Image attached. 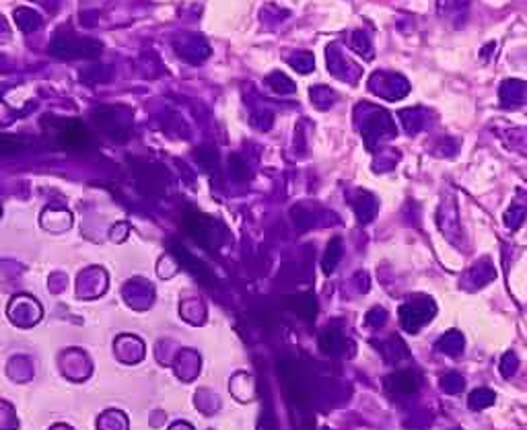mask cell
I'll list each match as a JSON object with an SVG mask.
<instances>
[{
  "label": "cell",
  "mask_w": 527,
  "mask_h": 430,
  "mask_svg": "<svg viewBox=\"0 0 527 430\" xmlns=\"http://www.w3.org/2000/svg\"><path fill=\"white\" fill-rule=\"evenodd\" d=\"M398 161H400V153H398V151H394V149H383V151L377 153V157H375V161H373V169H375L377 173H381V171H391V169L398 165Z\"/></svg>",
  "instance_id": "484cf974"
},
{
  "label": "cell",
  "mask_w": 527,
  "mask_h": 430,
  "mask_svg": "<svg viewBox=\"0 0 527 430\" xmlns=\"http://www.w3.org/2000/svg\"><path fill=\"white\" fill-rule=\"evenodd\" d=\"M21 151H25V140H23V138L0 132V155H2V157L17 155V153H21Z\"/></svg>",
  "instance_id": "f1b7e54d"
},
{
  "label": "cell",
  "mask_w": 527,
  "mask_h": 430,
  "mask_svg": "<svg viewBox=\"0 0 527 430\" xmlns=\"http://www.w3.org/2000/svg\"><path fill=\"white\" fill-rule=\"evenodd\" d=\"M317 346L323 354H330V356H336L340 354L344 348H346V336L342 330H336V327H327L319 334L317 338Z\"/></svg>",
  "instance_id": "4fadbf2b"
},
{
  "label": "cell",
  "mask_w": 527,
  "mask_h": 430,
  "mask_svg": "<svg viewBox=\"0 0 527 430\" xmlns=\"http://www.w3.org/2000/svg\"><path fill=\"white\" fill-rule=\"evenodd\" d=\"M167 171L161 165H140L136 169V186L142 194L147 196H161L167 186Z\"/></svg>",
  "instance_id": "ba28073f"
},
{
  "label": "cell",
  "mask_w": 527,
  "mask_h": 430,
  "mask_svg": "<svg viewBox=\"0 0 527 430\" xmlns=\"http://www.w3.org/2000/svg\"><path fill=\"white\" fill-rule=\"evenodd\" d=\"M470 8V0H437V12L449 21H464Z\"/></svg>",
  "instance_id": "e0dca14e"
},
{
  "label": "cell",
  "mask_w": 527,
  "mask_h": 430,
  "mask_svg": "<svg viewBox=\"0 0 527 430\" xmlns=\"http://www.w3.org/2000/svg\"><path fill=\"white\" fill-rule=\"evenodd\" d=\"M499 97H501V105L507 107V109H515V107H519V105H526L527 83L517 80V78H509V80L501 83Z\"/></svg>",
  "instance_id": "7c38bea8"
},
{
  "label": "cell",
  "mask_w": 527,
  "mask_h": 430,
  "mask_svg": "<svg viewBox=\"0 0 527 430\" xmlns=\"http://www.w3.org/2000/svg\"><path fill=\"white\" fill-rule=\"evenodd\" d=\"M354 213L358 216L361 222H371L377 215V200L373 194L365 192V190H356L354 192V200H350Z\"/></svg>",
  "instance_id": "5bb4252c"
},
{
  "label": "cell",
  "mask_w": 527,
  "mask_h": 430,
  "mask_svg": "<svg viewBox=\"0 0 527 430\" xmlns=\"http://www.w3.org/2000/svg\"><path fill=\"white\" fill-rule=\"evenodd\" d=\"M95 122L101 126V130L111 136L114 140H126L128 138V126L116 116V109L111 107H101L95 111Z\"/></svg>",
  "instance_id": "9c48e42d"
},
{
  "label": "cell",
  "mask_w": 527,
  "mask_h": 430,
  "mask_svg": "<svg viewBox=\"0 0 527 430\" xmlns=\"http://www.w3.org/2000/svg\"><path fill=\"white\" fill-rule=\"evenodd\" d=\"M14 23L19 25V29L29 33V31H35V29L41 27V17L31 8H17L14 10Z\"/></svg>",
  "instance_id": "cb8c5ba5"
},
{
  "label": "cell",
  "mask_w": 527,
  "mask_h": 430,
  "mask_svg": "<svg viewBox=\"0 0 527 430\" xmlns=\"http://www.w3.org/2000/svg\"><path fill=\"white\" fill-rule=\"evenodd\" d=\"M369 91L385 101H400L410 93V83L398 72L377 70L369 76Z\"/></svg>",
  "instance_id": "277c9868"
},
{
  "label": "cell",
  "mask_w": 527,
  "mask_h": 430,
  "mask_svg": "<svg viewBox=\"0 0 527 430\" xmlns=\"http://www.w3.org/2000/svg\"><path fill=\"white\" fill-rule=\"evenodd\" d=\"M43 128L47 136L56 140L58 147L62 149H72V151H85L91 147V134L89 130L76 122V120H64L56 116H45L43 118Z\"/></svg>",
  "instance_id": "3957f363"
},
{
  "label": "cell",
  "mask_w": 527,
  "mask_h": 430,
  "mask_svg": "<svg viewBox=\"0 0 527 430\" xmlns=\"http://www.w3.org/2000/svg\"><path fill=\"white\" fill-rule=\"evenodd\" d=\"M342 253H344V245H342V239L340 237H334L327 247H325V253H323V259H321V270L325 274H332L336 270V266L340 264L342 259Z\"/></svg>",
  "instance_id": "d6986e66"
},
{
  "label": "cell",
  "mask_w": 527,
  "mask_h": 430,
  "mask_svg": "<svg viewBox=\"0 0 527 430\" xmlns=\"http://www.w3.org/2000/svg\"><path fill=\"white\" fill-rule=\"evenodd\" d=\"M184 226L202 247H215L219 243V230H217L219 224H217V220H213L208 216L188 213L184 218Z\"/></svg>",
  "instance_id": "52a82bcc"
},
{
  "label": "cell",
  "mask_w": 527,
  "mask_h": 430,
  "mask_svg": "<svg viewBox=\"0 0 527 430\" xmlns=\"http://www.w3.org/2000/svg\"><path fill=\"white\" fill-rule=\"evenodd\" d=\"M354 124L358 126L369 153H377V147L383 140H391L398 134L391 116L385 109H381L379 105L361 103L354 109Z\"/></svg>",
  "instance_id": "6da1fadb"
},
{
  "label": "cell",
  "mask_w": 527,
  "mask_h": 430,
  "mask_svg": "<svg viewBox=\"0 0 527 430\" xmlns=\"http://www.w3.org/2000/svg\"><path fill=\"white\" fill-rule=\"evenodd\" d=\"M437 313L433 299L429 297H414L412 301L400 307V323L406 332L416 334L422 325H427Z\"/></svg>",
  "instance_id": "5b68a950"
},
{
  "label": "cell",
  "mask_w": 527,
  "mask_h": 430,
  "mask_svg": "<svg viewBox=\"0 0 527 430\" xmlns=\"http://www.w3.org/2000/svg\"><path fill=\"white\" fill-rule=\"evenodd\" d=\"M493 50H495V41H491L488 45H484V47H482V52H480V58H482V60H491V56H493Z\"/></svg>",
  "instance_id": "8d00e7d4"
},
{
  "label": "cell",
  "mask_w": 527,
  "mask_h": 430,
  "mask_svg": "<svg viewBox=\"0 0 527 430\" xmlns=\"http://www.w3.org/2000/svg\"><path fill=\"white\" fill-rule=\"evenodd\" d=\"M288 307L305 321H313L315 315H317V301L311 297V294H297V297H290L288 301Z\"/></svg>",
  "instance_id": "2e32d148"
},
{
  "label": "cell",
  "mask_w": 527,
  "mask_h": 430,
  "mask_svg": "<svg viewBox=\"0 0 527 430\" xmlns=\"http://www.w3.org/2000/svg\"><path fill=\"white\" fill-rule=\"evenodd\" d=\"M385 319H387V313H385L381 307H373V309L367 313V323H369L371 327H381V325L385 323Z\"/></svg>",
  "instance_id": "e575fe53"
},
{
  "label": "cell",
  "mask_w": 527,
  "mask_h": 430,
  "mask_svg": "<svg viewBox=\"0 0 527 430\" xmlns=\"http://www.w3.org/2000/svg\"><path fill=\"white\" fill-rule=\"evenodd\" d=\"M400 122L404 126V130L414 136L422 130H427L433 122V111H429L427 107H408L400 111Z\"/></svg>",
  "instance_id": "30bf717a"
},
{
  "label": "cell",
  "mask_w": 527,
  "mask_h": 430,
  "mask_svg": "<svg viewBox=\"0 0 527 430\" xmlns=\"http://www.w3.org/2000/svg\"><path fill=\"white\" fill-rule=\"evenodd\" d=\"M495 398H497V396H495L493 389L480 387V389H474V391L470 394L468 404H470L472 410H484V408H488V406L495 404Z\"/></svg>",
  "instance_id": "4316f807"
},
{
  "label": "cell",
  "mask_w": 527,
  "mask_h": 430,
  "mask_svg": "<svg viewBox=\"0 0 527 430\" xmlns=\"http://www.w3.org/2000/svg\"><path fill=\"white\" fill-rule=\"evenodd\" d=\"M196 159L200 161V165H202L204 169H213V167L219 165V155H217V151L211 149V147L198 149V151H196Z\"/></svg>",
  "instance_id": "4dcf8cb0"
},
{
  "label": "cell",
  "mask_w": 527,
  "mask_h": 430,
  "mask_svg": "<svg viewBox=\"0 0 527 430\" xmlns=\"http://www.w3.org/2000/svg\"><path fill=\"white\" fill-rule=\"evenodd\" d=\"M229 163H231V173H233L235 180H248L250 178V167L239 155H233Z\"/></svg>",
  "instance_id": "1f68e13d"
},
{
  "label": "cell",
  "mask_w": 527,
  "mask_h": 430,
  "mask_svg": "<svg viewBox=\"0 0 527 430\" xmlns=\"http://www.w3.org/2000/svg\"><path fill=\"white\" fill-rule=\"evenodd\" d=\"M288 10L286 8H280L276 4H266L260 12V19H262V25L266 29H276L280 23H284L288 19Z\"/></svg>",
  "instance_id": "603a6c76"
},
{
  "label": "cell",
  "mask_w": 527,
  "mask_h": 430,
  "mask_svg": "<svg viewBox=\"0 0 527 430\" xmlns=\"http://www.w3.org/2000/svg\"><path fill=\"white\" fill-rule=\"evenodd\" d=\"M420 377L414 371H398L385 379V389L394 396H410L418 391Z\"/></svg>",
  "instance_id": "8fae6325"
},
{
  "label": "cell",
  "mask_w": 527,
  "mask_h": 430,
  "mask_svg": "<svg viewBox=\"0 0 527 430\" xmlns=\"http://www.w3.org/2000/svg\"><path fill=\"white\" fill-rule=\"evenodd\" d=\"M309 97H311L313 105H315L317 109H321V111L330 109V107L338 101V93H336L332 87H327V85H315V87H311V89H309Z\"/></svg>",
  "instance_id": "ac0fdd59"
},
{
  "label": "cell",
  "mask_w": 527,
  "mask_h": 430,
  "mask_svg": "<svg viewBox=\"0 0 527 430\" xmlns=\"http://www.w3.org/2000/svg\"><path fill=\"white\" fill-rule=\"evenodd\" d=\"M458 149H460V140H453L451 136H443L437 140L433 155L435 157H453V155H458Z\"/></svg>",
  "instance_id": "f546056e"
},
{
  "label": "cell",
  "mask_w": 527,
  "mask_h": 430,
  "mask_svg": "<svg viewBox=\"0 0 527 430\" xmlns=\"http://www.w3.org/2000/svg\"><path fill=\"white\" fill-rule=\"evenodd\" d=\"M284 62H288L297 72L301 74H309L313 68H315V58L311 52H303V50H297V52H288L282 56Z\"/></svg>",
  "instance_id": "ffe728a7"
},
{
  "label": "cell",
  "mask_w": 527,
  "mask_h": 430,
  "mask_svg": "<svg viewBox=\"0 0 527 430\" xmlns=\"http://www.w3.org/2000/svg\"><path fill=\"white\" fill-rule=\"evenodd\" d=\"M101 50H103L101 41L91 39V37H80L74 31H70L68 27H62L54 35L52 45H50V52L64 60H78V58L93 60V58L101 56Z\"/></svg>",
  "instance_id": "7a4b0ae2"
},
{
  "label": "cell",
  "mask_w": 527,
  "mask_h": 430,
  "mask_svg": "<svg viewBox=\"0 0 527 430\" xmlns=\"http://www.w3.org/2000/svg\"><path fill=\"white\" fill-rule=\"evenodd\" d=\"M527 216V200H524L521 204H519V198L515 200V204L505 213V224L509 226V228H519L521 224H524V220H526Z\"/></svg>",
  "instance_id": "83f0119b"
},
{
  "label": "cell",
  "mask_w": 527,
  "mask_h": 430,
  "mask_svg": "<svg viewBox=\"0 0 527 430\" xmlns=\"http://www.w3.org/2000/svg\"><path fill=\"white\" fill-rule=\"evenodd\" d=\"M272 124H274V114L272 111H268V109H260V111H256L254 114V120H252V126L254 128H258V130H270L272 128Z\"/></svg>",
  "instance_id": "d6a6232c"
},
{
  "label": "cell",
  "mask_w": 527,
  "mask_h": 430,
  "mask_svg": "<svg viewBox=\"0 0 527 430\" xmlns=\"http://www.w3.org/2000/svg\"><path fill=\"white\" fill-rule=\"evenodd\" d=\"M439 350L441 352H445V354H449V356H458V354H462V350H464V336L460 334V332H447L441 340H439Z\"/></svg>",
  "instance_id": "d4e9b609"
},
{
  "label": "cell",
  "mask_w": 527,
  "mask_h": 430,
  "mask_svg": "<svg viewBox=\"0 0 527 430\" xmlns=\"http://www.w3.org/2000/svg\"><path fill=\"white\" fill-rule=\"evenodd\" d=\"M264 83H266L274 93H278V95H292V93L297 91L294 80L288 78V76H286L284 72H280V70H274L272 74H268Z\"/></svg>",
  "instance_id": "44dd1931"
},
{
  "label": "cell",
  "mask_w": 527,
  "mask_h": 430,
  "mask_svg": "<svg viewBox=\"0 0 527 430\" xmlns=\"http://www.w3.org/2000/svg\"><path fill=\"white\" fill-rule=\"evenodd\" d=\"M443 389L447 394H460L464 389V379L458 373H449L443 377Z\"/></svg>",
  "instance_id": "836d02e7"
},
{
  "label": "cell",
  "mask_w": 527,
  "mask_h": 430,
  "mask_svg": "<svg viewBox=\"0 0 527 430\" xmlns=\"http://www.w3.org/2000/svg\"><path fill=\"white\" fill-rule=\"evenodd\" d=\"M503 144L511 149L513 153H521L527 157V130L526 128H513L503 134Z\"/></svg>",
  "instance_id": "7402d4cb"
},
{
  "label": "cell",
  "mask_w": 527,
  "mask_h": 430,
  "mask_svg": "<svg viewBox=\"0 0 527 430\" xmlns=\"http://www.w3.org/2000/svg\"><path fill=\"white\" fill-rule=\"evenodd\" d=\"M515 369H517V358H515V354H513V352H507V354L503 356L501 371H503V375H505V377H511V375L515 373Z\"/></svg>",
  "instance_id": "d590c367"
},
{
  "label": "cell",
  "mask_w": 527,
  "mask_h": 430,
  "mask_svg": "<svg viewBox=\"0 0 527 430\" xmlns=\"http://www.w3.org/2000/svg\"><path fill=\"white\" fill-rule=\"evenodd\" d=\"M346 43H348V47H350L354 54H358L363 60L371 62V60L375 58L373 43H371V35H369L367 31H363V29H354V31H350V33H348V37H346Z\"/></svg>",
  "instance_id": "9a60e30c"
},
{
  "label": "cell",
  "mask_w": 527,
  "mask_h": 430,
  "mask_svg": "<svg viewBox=\"0 0 527 430\" xmlns=\"http://www.w3.org/2000/svg\"><path fill=\"white\" fill-rule=\"evenodd\" d=\"M325 60H327V68H330V74L338 80H344V83H356L363 74V68L358 64H354L338 43H330L327 45V52H325Z\"/></svg>",
  "instance_id": "8992f818"
}]
</instances>
